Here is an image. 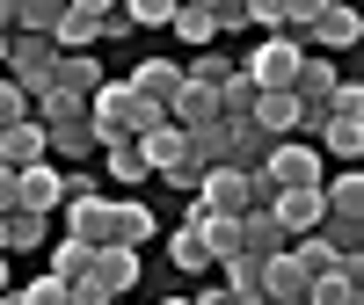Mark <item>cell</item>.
Wrapping results in <instances>:
<instances>
[{
	"label": "cell",
	"instance_id": "cell-1",
	"mask_svg": "<svg viewBox=\"0 0 364 305\" xmlns=\"http://www.w3.org/2000/svg\"><path fill=\"white\" fill-rule=\"evenodd\" d=\"M299 66H306V44H299V37H262V44L248 51V66H240V73L255 80V95H291Z\"/></svg>",
	"mask_w": 364,
	"mask_h": 305
},
{
	"label": "cell",
	"instance_id": "cell-2",
	"mask_svg": "<svg viewBox=\"0 0 364 305\" xmlns=\"http://www.w3.org/2000/svg\"><path fill=\"white\" fill-rule=\"evenodd\" d=\"M262 182H269V196H284V189H321L328 182V160L314 145H299V138H277L269 145V160H262Z\"/></svg>",
	"mask_w": 364,
	"mask_h": 305
},
{
	"label": "cell",
	"instance_id": "cell-3",
	"mask_svg": "<svg viewBox=\"0 0 364 305\" xmlns=\"http://www.w3.org/2000/svg\"><path fill=\"white\" fill-rule=\"evenodd\" d=\"M66 240H80L87 255L117 248V196H73L66 204Z\"/></svg>",
	"mask_w": 364,
	"mask_h": 305
},
{
	"label": "cell",
	"instance_id": "cell-4",
	"mask_svg": "<svg viewBox=\"0 0 364 305\" xmlns=\"http://www.w3.org/2000/svg\"><path fill=\"white\" fill-rule=\"evenodd\" d=\"M109 29V0H66V15L51 29V51H95Z\"/></svg>",
	"mask_w": 364,
	"mask_h": 305
},
{
	"label": "cell",
	"instance_id": "cell-5",
	"mask_svg": "<svg viewBox=\"0 0 364 305\" xmlns=\"http://www.w3.org/2000/svg\"><path fill=\"white\" fill-rule=\"evenodd\" d=\"M299 44H321V51H350V44H364V15L357 8H336V0H314V22H306V37ZM314 51V58H321Z\"/></svg>",
	"mask_w": 364,
	"mask_h": 305
},
{
	"label": "cell",
	"instance_id": "cell-6",
	"mask_svg": "<svg viewBox=\"0 0 364 305\" xmlns=\"http://www.w3.org/2000/svg\"><path fill=\"white\" fill-rule=\"evenodd\" d=\"M269 218H277L284 240H306L328 226V204H321V189H284V196H269Z\"/></svg>",
	"mask_w": 364,
	"mask_h": 305
},
{
	"label": "cell",
	"instance_id": "cell-7",
	"mask_svg": "<svg viewBox=\"0 0 364 305\" xmlns=\"http://www.w3.org/2000/svg\"><path fill=\"white\" fill-rule=\"evenodd\" d=\"M132 284H139V255H132V248H102V255H95V269L80 277V291H95L102 305H117Z\"/></svg>",
	"mask_w": 364,
	"mask_h": 305
},
{
	"label": "cell",
	"instance_id": "cell-8",
	"mask_svg": "<svg viewBox=\"0 0 364 305\" xmlns=\"http://www.w3.org/2000/svg\"><path fill=\"white\" fill-rule=\"evenodd\" d=\"M102 58L95 51H58L51 58V95H73V102H95V87H102Z\"/></svg>",
	"mask_w": 364,
	"mask_h": 305
},
{
	"label": "cell",
	"instance_id": "cell-9",
	"mask_svg": "<svg viewBox=\"0 0 364 305\" xmlns=\"http://www.w3.org/2000/svg\"><path fill=\"white\" fill-rule=\"evenodd\" d=\"M66 204V167H22L15 174V211H37V218H51V211Z\"/></svg>",
	"mask_w": 364,
	"mask_h": 305
},
{
	"label": "cell",
	"instance_id": "cell-10",
	"mask_svg": "<svg viewBox=\"0 0 364 305\" xmlns=\"http://www.w3.org/2000/svg\"><path fill=\"white\" fill-rule=\"evenodd\" d=\"M124 87H132L139 102H154V109H168V102H175V87H182V66H175V58H139Z\"/></svg>",
	"mask_w": 364,
	"mask_h": 305
},
{
	"label": "cell",
	"instance_id": "cell-11",
	"mask_svg": "<svg viewBox=\"0 0 364 305\" xmlns=\"http://www.w3.org/2000/svg\"><path fill=\"white\" fill-rule=\"evenodd\" d=\"M80 152H102V145H95V124H87V109L66 116V124H44V160H51V167H58V160H80Z\"/></svg>",
	"mask_w": 364,
	"mask_h": 305
},
{
	"label": "cell",
	"instance_id": "cell-12",
	"mask_svg": "<svg viewBox=\"0 0 364 305\" xmlns=\"http://www.w3.org/2000/svg\"><path fill=\"white\" fill-rule=\"evenodd\" d=\"M168 124H175V131H204V124H219V95H211V87H197V80H182L175 102H168Z\"/></svg>",
	"mask_w": 364,
	"mask_h": 305
},
{
	"label": "cell",
	"instance_id": "cell-13",
	"mask_svg": "<svg viewBox=\"0 0 364 305\" xmlns=\"http://www.w3.org/2000/svg\"><path fill=\"white\" fill-rule=\"evenodd\" d=\"M0 167H8V174L44 167V124H37V116H29V124H15V131H0Z\"/></svg>",
	"mask_w": 364,
	"mask_h": 305
},
{
	"label": "cell",
	"instance_id": "cell-14",
	"mask_svg": "<svg viewBox=\"0 0 364 305\" xmlns=\"http://www.w3.org/2000/svg\"><path fill=\"white\" fill-rule=\"evenodd\" d=\"M262 305H306V269H299L291 255L262 262Z\"/></svg>",
	"mask_w": 364,
	"mask_h": 305
},
{
	"label": "cell",
	"instance_id": "cell-15",
	"mask_svg": "<svg viewBox=\"0 0 364 305\" xmlns=\"http://www.w3.org/2000/svg\"><path fill=\"white\" fill-rule=\"evenodd\" d=\"M139 160H146V174H175L182 160H190V138H182L175 124H161V131L139 138Z\"/></svg>",
	"mask_w": 364,
	"mask_h": 305
},
{
	"label": "cell",
	"instance_id": "cell-16",
	"mask_svg": "<svg viewBox=\"0 0 364 305\" xmlns=\"http://www.w3.org/2000/svg\"><path fill=\"white\" fill-rule=\"evenodd\" d=\"M51 240V218H37V211H8V218H0V255H29V248H44Z\"/></svg>",
	"mask_w": 364,
	"mask_h": 305
},
{
	"label": "cell",
	"instance_id": "cell-17",
	"mask_svg": "<svg viewBox=\"0 0 364 305\" xmlns=\"http://www.w3.org/2000/svg\"><path fill=\"white\" fill-rule=\"evenodd\" d=\"M336 80H343V73L328 66V58H314V51H306V66H299V80H291L299 109H314V116H321V109H328V95H336Z\"/></svg>",
	"mask_w": 364,
	"mask_h": 305
},
{
	"label": "cell",
	"instance_id": "cell-18",
	"mask_svg": "<svg viewBox=\"0 0 364 305\" xmlns=\"http://www.w3.org/2000/svg\"><path fill=\"white\" fill-rule=\"evenodd\" d=\"M321 204H328V218H364V174H357V167L328 174V182H321Z\"/></svg>",
	"mask_w": 364,
	"mask_h": 305
},
{
	"label": "cell",
	"instance_id": "cell-19",
	"mask_svg": "<svg viewBox=\"0 0 364 305\" xmlns=\"http://www.w3.org/2000/svg\"><path fill=\"white\" fill-rule=\"evenodd\" d=\"M168 29H175V37H190L197 51H211V44H219V29H211V0H182V8L168 15Z\"/></svg>",
	"mask_w": 364,
	"mask_h": 305
},
{
	"label": "cell",
	"instance_id": "cell-20",
	"mask_svg": "<svg viewBox=\"0 0 364 305\" xmlns=\"http://www.w3.org/2000/svg\"><path fill=\"white\" fill-rule=\"evenodd\" d=\"M219 277H226L219 291H226L233 305H262V262H248V255H233V262L219 269Z\"/></svg>",
	"mask_w": 364,
	"mask_h": 305
},
{
	"label": "cell",
	"instance_id": "cell-21",
	"mask_svg": "<svg viewBox=\"0 0 364 305\" xmlns=\"http://www.w3.org/2000/svg\"><path fill=\"white\" fill-rule=\"evenodd\" d=\"M197 240H204V255H211V269H226L233 255H240V218H204V226H190Z\"/></svg>",
	"mask_w": 364,
	"mask_h": 305
},
{
	"label": "cell",
	"instance_id": "cell-22",
	"mask_svg": "<svg viewBox=\"0 0 364 305\" xmlns=\"http://www.w3.org/2000/svg\"><path fill=\"white\" fill-rule=\"evenodd\" d=\"M154 233H161V226H154V211H146L139 196H124V204H117V248H132V255H139Z\"/></svg>",
	"mask_w": 364,
	"mask_h": 305
},
{
	"label": "cell",
	"instance_id": "cell-23",
	"mask_svg": "<svg viewBox=\"0 0 364 305\" xmlns=\"http://www.w3.org/2000/svg\"><path fill=\"white\" fill-rule=\"evenodd\" d=\"M66 0H15V37H51Z\"/></svg>",
	"mask_w": 364,
	"mask_h": 305
},
{
	"label": "cell",
	"instance_id": "cell-24",
	"mask_svg": "<svg viewBox=\"0 0 364 305\" xmlns=\"http://www.w3.org/2000/svg\"><path fill=\"white\" fill-rule=\"evenodd\" d=\"M168 262L182 269V277H211V255H204V240H197L190 226H175V233H168Z\"/></svg>",
	"mask_w": 364,
	"mask_h": 305
},
{
	"label": "cell",
	"instance_id": "cell-25",
	"mask_svg": "<svg viewBox=\"0 0 364 305\" xmlns=\"http://www.w3.org/2000/svg\"><path fill=\"white\" fill-rule=\"evenodd\" d=\"M87 269H95V255H87L80 240H58V248H51V269H44V277H58V284L73 291V284L87 277Z\"/></svg>",
	"mask_w": 364,
	"mask_h": 305
},
{
	"label": "cell",
	"instance_id": "cell-26",
	"mask_svg": "<svg viewBox=\"0 0 364 305\" xmlns=\"http://www.w3.org/2000/svg\"><path fill=\"white\" fill-rule=\"evenodd\" d=\"M284 255H291L299 269H306V284H314V277H328V269H336V248H328V240H321V233H306V240H291V248H284Z\"/></svg>",
	"mask_w": 364,
	"mask_h": 305
},
{
	"label": "cell",
	"instance_id": "cell-27",
	"mask_svg": "<svg viewBox=\"0 0 364 305\" xmlns=\"http://www.w3.org/2000/svg\"><path fill=\"white\" fill-rule=\"evenodd\" d=\"M182 80H197V87H211V95H219V87L233 80V58H219V51H197L190 66H182Z\"/></svg>",
	"mask_w": 364,
	"mask_h": 305
},
{
	"label": "cell",
	"instance_id": "cell-28",
	"mask_svg": "<svg viewBox=\"0 0 364 305\" xmlns=\"http://www.w3.org/2000/svg\"><path fill=\"white\" fill-rule=\"evenodd\" d=\"M102 167L124 182V189H139L146 182V160H139V145H102Z\"/></svg>",
	"mask_w": 364,
	"mask_h": 305
},
{
	"label": "cell",
	"instance_id": "cell-29",
	"mask_svg": "<svg viewBox=\"0 0 364 305\" xmlns=\"http://www.w3.org/2000/svg\"><path fill=\"white\" fill-rule=\"evenodd\" d=\"M321 116H350V124H364V80H336V95H328Z\"/></svg>",
	"mask_w": 364,
	"mask_h": 305
},
{
	"label": "cell",
	"instance_id": "cell-30",
	"mask_svg": "<svg viewBox=\"0 0 364 305\" xmlns=\"http://www.w3.org/2000/svg\"><path fill=\"white\" fill-rule=\"evenodd\" d=\"M168 15H175V0H132V8H124L132 29H168Z\"/></svg>",
	"mask_w": 364,
	"mask_h": 305
},
{
	"label": "cell",
	"instance_id": "cell-31",
	"mask_svg": "<svg viewBox=\"0 0 364 305\" xmlns=\"http://www.w3.org/2000/svg\"><path fill=\"white\" fill-rule=\"evenodd\" d=\"M22 305H73V291L58 284V277H29L22 284Z\"/></svg>",
	"mask_w": 364,
	"mask_h": 305
},
{
	"label": "cell",
	"instance_id": "cell-32",
	"mask_svg": "<svg viewBox=\"0 0 364 305\" xmlns=\"http://www.w3.org/2000/svg\"><path fill=\"white\" fill-rule=\"evenodd\" d=\"M15 124H29V102H22V87L0 73V131H15Z\"/></svg>",
	"mask_w": 364,
	"mask_h": 305
},
{
	"label": "cell",
	"instance_id": "cell-33",
	"mask_svg": "<svg viewBox=\"0 0 364 305\" xmlns=\"http://www.w3.org/2000/svg\"><path fill=\"white\" fill-rule=\"evenodd\" d=\"M248 8V29H269V37H284V0H240Z\"/></svg>",
	"mask_w": 364,
	"mask_h": 305
},
{
	"label": "cell",
	"instance_id": "cell-34",
	"mask_svg": "<svg viewBox=\"0 0 364 305\" xmlns=\"http://www.w3.org/2000/svg\"><path fill=\"white\" fill-rule=\"evenodd\" d=\"M8 211H15V174L0 167V218H8Z\"/></svg>",
	"mask_w": 364,
	"mask_h": 305
},
{
	"label": "cell",
	"instance_id": "cell-35",
	"mask_svg": "<svg viewBox=\"0 0 364 305\" xmlns=\"http://www.w3.org/2000/svg\"><path fill=\"white\" fill-rule=\"evenodd\" d=\"M0 37H15V0H0Z\"/></svg>",
	"mask_w": 364,
	"mask_h": 305
},
{
	"label": "cell",
	"instance_id": "cell-36",
	"mask_svg": "<svg viewBox=\"0 0 364 305\" xmlns=\"http://www.w3.org/2000/svg\"><path fill=\"white\" fill-rule=\"evenodd\" d=\"M8 291H15V262L0 255V298H8Z\"/></svg>",
	"mask_w": 364,
	"mask_h": 305
},
{
	"label": "cell",
	"instance_id": "cell-37",
	"mask_svg": "<svg viewBox=\"0 0 364 305\" xmlns=\"http://www.w3.org/2000/svg\"><path fill=\"white\" fill-rule=\"evenodd\" d=\"M0 305H22V291H8V298H0Z\"/></svg>",
	"mask_w": 364,
	"mask_h": 305
},
{
	"label": "cell",
	"instance_id": "cell-38",
	"mask_svg": "<svg viewBox=\"0 0 364 305\" xmlns=\"http://www.w3.org/2000/svg\"><path fill=\"white\" fill-rule=\"evenodd\" d=\"M0 66H8V37H0Z\"/></svg>",
	"mask_w": 364,
	"mask_h": 305
},
{
	"label": "cell",
	"instance_id": "cell-39",
	"mask_svg": "<svg viewBox=\"0 0 364 305\" xmlns=\"http://www.w3.org/2000/svg\"><path fill=\"white\" fill-rule=\"evenodd\" d=\"M161 305H190V298H161Z\"/></svg>",
	"mask_w": 364,
	"mask_h": 305
}]
</instances>
